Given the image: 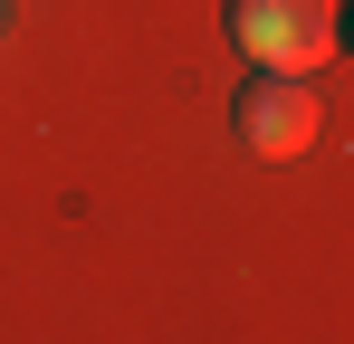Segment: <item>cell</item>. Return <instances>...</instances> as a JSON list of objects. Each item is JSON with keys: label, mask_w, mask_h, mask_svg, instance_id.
<instances>
[{"label": "cell", "mask_w": 354, "mask_h": 344, "mask_svg": "<svg viewBox=\"0 0 354 344\" xmlns=\"http://www.w3.org/2000/svg\"><path fill=\"white\" fill-rule=\"evenodd\" d=\"M230 39L249 67H326L335 57V0H230Z\"/></svg>", "instance_id": "1"}, {"label": "cell", "mask_w": 354, "mask_h": 344, "mask_svg": "<svg viewBox=\"0 0 354 344\" xmlns=\"http://www.w3.org/2000/svg\"><path fill=\"white\" fill-rule=\"evenodd\" d=\"M239 144L259 163H297L316 144V86L297 67H249V86H239Z\"/></svg>", "instance_id": "2"}]
</instances>
